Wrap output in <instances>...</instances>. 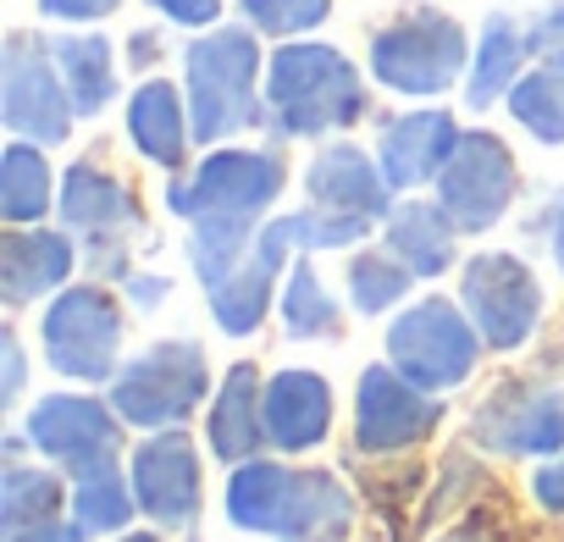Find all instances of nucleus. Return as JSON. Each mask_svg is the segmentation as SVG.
I'll return each instance as SVG.
<instances>
[{
    "mask_svg": "<svg viewBox=\"0 0 564 542\" xmlns=\"http://www.w3.org/2000/svg\"><path fill=\"white\" fill-rule=\"evenodd\" d=\"M205 393H210L205 349L194 338H161L133 360H122L106 399L133 432H161V426H183L205 404Z\"/></svg>",
    "mask_w": 564,
    "mask_h": 542,
    "instance_id": "6",
    "label": "nucleus"
},
{
    "mask_svg": "<svg viewBox=\"0 0 564 542\" xmlns=\"http://www.w3.org/2000/svg\"><path fill=\"white\" fill-rule=\"evenodd\" d=\"M51 56L67 78V95L78 106V122L100 117L111 100H117V56H111V40L106 34H56L51 40Z\"/></svg>",
    "mask_w": 564,
    "mask_h": 542,
    "instance_id": "26",
    "label": "nucleus"
},
{
    "mask_svg": "<svg viewBox=\"0 0 564 542\" xmlns=\"http://www.w3.org/2000/svg\"><path fill=\"white\" fill-rule=\"evenodd\" d=\"M525 62H531L525 23L509 18V12H487L481 34H476V51H470V73H465V111H492L498 100H509Z\"/></svg>",
    "mask_w": 564,
    "mask_h": 542,
    "instance_id": "24",
    "label": "nucleus"
},
{
    "mask_svg": "<svg viewBox=\"0 0 564 542\" xmlns=\"http://www.w3.org/2000/svg\"><path fill=\"white\" fill-rule=\"evenodd\" d=\"M360 67L322 40H282L265 56V128L276 139H327L366 117Z\"/></svg>",
    "mask_w": 564,
    "mask_h": 542,
    "instance_id": "3",
    "label": "nucleus"
},
{
    "mask_svg": "<svg viewBox=\"0 0 564 542\" xmlns=\"http://www.w3.org/2000/svg\"><path fill=\"white\" fill-rule=\"evenodd\" d=\"M276 311H282V327H289L294 338H311V344H322V338H338V333H344V311H338V300L327 294L322 271L311 265V254L289 260V278H282Z\"/></svg>",
    "mask_w": 564,
    "mask_h": 542,
    "instance_id": "29",
    "label": "nucleus"
},
{
    "mask_svg": "<svg viewBox=\"0 0 564 542\" xmlns=\"http://www.w3.org/2000/svg\"><path fill=\"white\" fill-rule=\"evenodd\" d=\"M122 415L117 404L106 399H89V393H45L23 432H29V448H40V459L62 465L67 476L89 470V465H106V459H122Z\"/></svg>",
    "mask_w": 564,
    "mask_h": 542,
    "instance_id": "14",
    "label": "nucleus"
},
{
    "mask_svg": "<svg viewBox=\"0 0 564 542\" xmlns=\"http://www.w3.org/2000/svg\"><path fill=\"white\" fill-rule=\"evenodd\" d=\"M122 7V0H40V18H51V23H106L111 12Z\"/></svg>",
    "mask_w": 564,
    "mask_h": 542,
    "instance_id": "39",
    "label": "nucleus"
},
{
    "mask_svg": "<svg viewBox=\"0 0 564 542\" xmlns=\"http://www.w3.org/2000/svg\"><path fill=\"white\" fill-rule=\"evenodd\" d=\"M437 199L459 221V232L498 227L509 216V205L520 199V166H514L509 144L492 128H465L437 177Z\"/></svg>",
    "mask_w": 564,
    "mask_h": 542,
    "instance_id": "12",
    "label": "nucleus"
},
{
    "mask_svg": "<svg viewBox=\"0 0 564 542\" xmlns=\"http://www.w3.org/2000/svg\"><path fill=\"white\" fill-rule=\"evenodd\" d=\"M260 73H265V51L249 23H221L183 45V95H188L194 144L216 150L249 128H265Z\"/></svg>",
    "mask_w": 564,
    "mask_h": 542,
    "instance_id": "4",
    "label": "nucleus"
},
{
    "mask_svg": "<svg viewBox=\"0 0 564 542\" xmlns=\"http://www.w3.org/2000/svg\"><path fill=\"white\" fill-rule=\"evenodd\" d=\"M78 265V249L67 232L56 227H12L0 238V294H7L12 311L45 300V294H62L67 278Z\"/></svg>",
    "mask_w": 564,
    "mask_h": 542,
    "instance_id": "20",
    "label": "nucleus"
},
{
    "mask_svg": "<svg viewBox=\"0 0 564 542\" xmlns=\"http://www.w3.org/2000/svg\"><path fill=\"white\" fill-rule=\"evenodd\" d=\"M265 437L276 454H311L333 437V382L322 371H276L265 377Z\"/></svg>",
    "mask_w": 564,
    "mask_h": 542,
    "instance_id": "19",
    "label": "nucleus"
},
{
    "mask_svg": "<svg viewBox=\"0 0 564 542\" xmlns=\"http://www.w3.org/2000/svg\"><path fill=\"white\" fill-rule=\"evenodd\" d=\"M558 271H564V265H558Z\"/></svg>",
    "mask_w": 564,
    "mask_h": 542,
    "instance_id": "45",
    "label": "nucleus"
},
{
    "mask_svg": "<svg viewBox=\"0 0 564 542\" xmlns=\"http://www.w3.org/2000/svg\"><path fill=\"white\" fill-rule=\"evenodd\" d=\"M481 349H487V344H481L476 322L465 316V305H454V300H443V294L404 305V311L393 316V327H388V366L404 371V377H410L415 388H426V393L459 388V382L476 371Z\"/></svg>",
    "mask_w": 564,
    "mask_h": 542,
    "instance_id": "7",
    "label": "nucleus"
},
{
    "mask_svg": "<svg viewBox=\"0 0 564 542\" xmlns=\"http://www.w3.org/2000/svg\"><path fill=\"white\" fill-rule=\"evenodd\" d=\"M0 117H7L12 139H34L45 150L73 139L78 106L51 56V40L23 34V29L7 34V51H0Z\"/></svg>",
    "mask_w": 564,
    "mask_h": 542,
    "instance_id": "8",
    "label": "nucleus"
},
{
    "mask_svg": "<svg viewBox=\"0 0 564 542\" xmlns=\"http://www.w3.org/2000/svg\"><path fill=\"white\" fill-rule=\"evenodd\" d=\"M117 542H166V536H155V531H128V536H117Z\"/></svg>",
    "mask_w": 564,
    "mask_h": 542,
    "instance_id": "44",
    "label": "nucleus"
},
{
    "mask_svg": "<svg viewBox=\"0 0 564 542\" xmlns=\"http://www.w3.org/2000/svg\"><path fill=\"white\" fill-rule=\"evenodd\" d=\"M89 531L78 520H40V525H23V531H7V542H84Z\"/></svg>",
    "mask_w": 564,
    "mask_h": 542,
    "instance_id": "41",
    "label": "nucleus"
},
{
    "mask_svg": "<svg viewBox=\"0 0 564 542\" xmlns=\"http://www.w3.org/2000/svg\"><path fill=\"white\" fill-rule=\"evenodd\" d=\"M382 243L415 271V278H443L454 265L459 221L443 210V199H399L382 221Z\"/></svg>",
    "mask_w": 564,
    "mask_h": 542,
    "instance_id": "25",
    "label": "nucleus"
},
{
    "mask_svg": "<svg viewBox=\"0 0 564 542\" xmlns=\"http://www.w3.org/2000/svg\"><path fill=\"white\" fill-rule=\"evenodd\" d=\"M128 476H133L139 514L155 520L161 531H188L199 520L205 481H199V454H194L183 426H161L144 443H133Z\"/></svg>",
    "mask_w": 564,
    "mask_h": 542,
    "instance_id": "16",
    "label": "nucleus"
},
{
    "mask_svg": "<svg viewBox=\"0 0 564 542\" xmlns=\"http://www.w3.org/2000/svg\"><path fill=\"white\" fill-rule=\"evenodd\" d=\"M133 509L139 498H133V476L122 470V459H106L73 476V520L89 536H117L133 520Z\"/></svg>",
    "mask_w": 564,
    "mask_h": 542,
    "instance_id": "28",
    "label": "nucleus"
},
{
    "mask_svg": "<svg viewBox=\"0 0 564 542\" xmlns=\"http://www.w3.org/2000/svg\"><path fill=\"white\" fill-rule=\"evenodd\" d=\"M305 199L322 210H344V216H366V221H388L393 210V183L382 172L377 155H366L360 144L338 139L322 144L305 166Z\"/></svg>",
    "mask_w": 564,
    "mask_h": 542,
    "instance_id": "17",
    "label": "nucleus"
},
{
    "mask_svg": "<svg viewBox=\"0 0 564 542\" xmlns=\"http://www.w3.org/2000/svg\"><path fill=\"white\" fill-rule=\"evenodd\" d=\"M282 188H289V161L276 150L232 144H216L188 177L166 183V210L188 221V265L205 294L243 265L254 232L265 227L260 216L276 205Z\"/></svg>",
    "mask_w": 564,
    "mask_h": 542,
    "instance_id": "1",
    "label": "nucleus"
},
{
    "mask_svg": "<svg viewBox=\"0 0 564 542\" xmlns=\"http://www.w3.org/2000/svg\"><path fill=\"white\" fill-rule=\"evenodd\" d=\"M155 62H161V34H155V29H139V34L128 40V67H133V73H150Z\"/></svg>",
    "mask_w": 564,
    "mask_h": 542,
    "instance_id": "43",
    "label": "nucleus"
},
{
    "mask_svg": "<svg viewBox=\"0 0 564 542\" xmlns=\"http://www.w3.org/2000/svg\"><path fill=\"white\" fill-rule=\"evenodd\" d=\"M51 371L73 382H111L122 371V305L106 294V283L62 289L40 322Z\"/></svg>",
    "mask_w": 564,
    "mask_h": 542,
    "instance_id": "10",
    "label": "nucleus"
},
{
    "mask_svg": "<svg viewBox=\"0 0 564 542\" xmlns=\"http://www.w3.org/2000/svg\"><path fill=\"white\" fill-rule=\"evenodd\" d=\"M525 45H531V62L564 51V0H547V7L525 23Z\"/></svg>",
    "mask_w": 564,
    "mask_h": 542,
    "instance_id": "36",
    "label": "nucleus"
},
{
    "mask_svg": "<svg viewBox=\"0 0 564 542\" xmlns=\"http://www.w3.org/2000/svg\"><path fill=\"white\" fill-rule=\"evenodd\" d=\"M503 106L536 144H564V51L542 56L531 73H520V84L509 89Z\"/></svg>",
    "mask_w": 564,
    "mask_h": 542,
    "instance_id": "30",
    "label": "nucleus"
},
{
    "mask_svg": "<svg viewBox=\"0 0 564 542\" xmlns=\"http://www.w3.org/2000/svg\"><path fill=\"white\" fill-rule=\"evenodd\" d=\"M238 12L260 40H305L333 18V0H238Z\"/></svg>",
    "mask_w": 564,
    "mask_h": 542,
    "instance_id": "34",
    "label": "nucleus"
},
{
    "mask_svg": "<svg viewBox=\"0 0 564 542\" xmlns=\"http://www.w3.org/2000/svg\"><path fill=\"white\" fill-rule=\"evenodd\" d=\"M459 133H465V128L454 122L448 106H443V111L426 106V111H404V117L382 122V133H377V161H382L393 194H410V188L437 183L443 166H448V155H454V144H459Z\"/></svg>",
    "mask_w": 564,
    "mask_h": 542,
    "instance_id": "18",
    "label": "nucleus"
},
{
    "mask_svg": "<svg viewBox=\"0 0 564 542\" xmlns=\"http://www.w3.org/2000/svg\"><path fill=\"white\" fill-rule=\"evenodd\" d=\"M344 283H349V305H355L360 316H382V311H393L399 300H410L415 271H410L388 243H382V249L360 243V249L349 254V265H344Z\"/></svg>",
    "mask_w": 564,
    "mask_h": 542,
    "instance_id": "31",
    "label": "nucleus"
},
{
    "mask_svg": "<svg viewBox=\"0 0 564 542\" xmlns=\"http://www.w3.org/2000/svg\"><path fill=\"white\" fill-rule=\"evenodd\" d=\"M0 366H7V377H0V393L18 399L23 393V344L12 333H0Z\"/></svg>",
    "mask_w": 564,
    "mask_h": 542,
    "instance_id": "42",
    "label": "nucleus"
},
{
    "mask_svg": "<svg viewBox=\"0 0 564 542\" xmlns=\"http://www.w3.org/2000/svg\"><path fill=\"white\" fill-rule=\"evenodd\" d=\"M51 205H56V177H51L45 144L12 139L0 150V216L12 227H34V221H45Z\"/></svg>",
    "mask_w": 564,
    "mask_h": 542,
    "instance_id": "27",
    "label": "nucleus"
},
{
    "mask_svg": "<svg viewBox=\"0 0 564 542\" xmlns=\"http://www.w3.org/2000/svg\"><path fill=\"white\" fill-rule=\"evenodd\" d=\"M56 210H62V227L84 238L89 265H95L100 283H111V278L128 283L133 278L128 232L139 227V194L117 172H106L100 161H73L67 177H62Z\"/></svg>",
    "mask_w": 564,
    "mask_h": 542,
    "instance_id": "9",
    "label": "nucleus"
},
{
    "mask_svg": "<svg viewBox=\"0 0 564 542\" xmlns=\"http://www.w3.org/2000/svg\"><path fill=\"white\" fill-rule=\"evenodd\" d=\"M73 492L62 487L56 470H34V465H7V476H0V520H7V531H23V525H40V520H56V509L67 503Z\"/></svg>",
    "mask_w": 564,
    "mask_h": 542,
    "instance_id": "32",
    "label": "nucleus"
},
{
    "mask_svg": "<svg viewBox=\"0 0 564 542\" xmlns=\"http://www.w3.org/2000/svg\"><path fill=\"white\" fill-rule=\"evenodd\" d=\"M265 227H271L282 243H289L294 254H322V249H355V243H366V232H371L377 221L305 205V210H289V216H271Z\"/></svg>",
    "mask_w": 564,
    "mask_h": 542,
    "instance_id": "33",
    "label": "nucleus"
},
{
    "mask_svg": "<svg viewBox=\"0 0 564 542\" xmlns=\"http://www.w3.org/2000/svg\"><path fill=\"white\" fill-rule=\"evenodd\" d=\"M520 227H525L531 243H547V254L564 265V188H547V194L531 205V216H525Z\"/></svg>",
    "mask_w": 564,
    "mask_h": 542,
    "instance_id": "35",
    "label": "nucleus"
},
{
    "mask_svg": "<svg viewBox=\"0 0 564 542\" xmlns=\"http://www.w3.org/2000/svg\"><path fill=\"white\" fill-rule=\"evenodd\" d=\"M128 139L144 161L183 172L188 144H194V122H188V95L166 78H144L128 100Z\"/></svg>",
    "mask_w": 564,
    "mask_h": 542,
    "instance_id": "23",
    "label": "nucleus"
},
{
    "mask_svg": "<svg viewBox=\"0 0 564 542\" xmlns=\"http://www.w3.org/2000/svg\"><path fill=\"white\" fill-rule=\"evenodd\" d=\"M227 520L276 542H349L355 492L333 470H294L276 459H243L227 476Z\"/></svg>",
    "mask_w": 564,
    "mask_h": 542,
    "instance_id": "2",
    "label": "nucleus"
},
{
    "mask_svg": "<svg viewBox=\"0 0 564 542\" xmlns=\"http://www.w3.org/2000/svg\"><path fill=\"white\" fill-rule=\"evenodd\" d=\"M144 7H155L177 29H216L221 23V0H144Z\"/></svg>",
    "mask_w": 564,
    "mask_h": 542,
    "instance_id": "38",
    "label": "nucleus"
},
{
    "mask_svg": "<svg viewBox=\"0 0 564 542\" xmlns=\"http://www.w3.org/2000/svg\"><path fill=\"white\" fill-rule=\"evenodd\" d=\"M443 426V399L415 388L404 371L366 366L355 388V448L360 454H404Z\"/></svg>",
    "mask_w": 564,
    "mask_h": 542,
    "instance_id": "15",
    "label": "nucleus"
},
{
    "mask_svg": "<svg viewBox=\"0 0 564 542\" xmlns=\"http://www.w3.org/2000/svg\"><path fill=\"white\" fill-rule=\"evenodd\" d=\"M289 260H294V249L260 227L254 243H249V254H243V265L232 271L227 283L210 289V316H216V327L232 333V338H249V333L265 322V311H271V289H276L282 271H289Z\"/></svg>",
    "mask_w": 564,
    "mask_h": 542,
    "instance_id": "22",
    "label": "nucleus"
},
{
    "mask_svg": "<svg viewBox=\"0 0 564 542\" xmlns=\"http://www.w3.org/2000/svg\"><path fill=\"white\" fill-rule=\"evenodd\" d=\"M470 34L454 12L443 7H404L393 12L366 51V67L382 89L410 95V100H432L448 95L454 84H465L470 73Z\"/></svg>",
    "mask_w": 564,
    "mask_h": 542,
    "instance_id": "5",
    "label": "nucleus"
},
{
    "mask_svg": "<svg viewBox=\"0 0 564 542\" xmlns=\"http://www.w3.org/2000/svg\"><path fill=\"white\" fill-rule=\"evenodd\" d=\"M531 498H536V509H542V514L564 520V448H558V454H547V459L531 470Z\"/></svg>",
    "mask_w": 564,
    "mask_h": 542,
    "instance_id": "37",
    "label": "nucleus"
},
{
    "mask_svg": "<svg viewBox=\"0 0 564 542\" xmlns=\"http://www.w3.org/2000/svg\"><path fill=\"white\" fill-rule=\"evenodd\" d=\"M459 305L476 322L487 349H520V344H531V333L542 322V283L520 254L481 249L459 271Z\"/></svg>",
    "mask_w": 564,
    "mask_h": 542,
    "instance_id": "11",
    "label": "nucleus"
},
{
    "mask_svg": "<svg viewBox=\"0 0 564 542\" xmlns=\"http://www.w3.org/2000/svg\"><path fill=\"white\" fill-rule=\"evenodd\" d=\"M122 289H128V300H133L139 311H161V300L172 294V278H161V271H133Z\"/></svg>",
    "mask_w": 564,
    "mask_h": 542,
    "instance_id": "40",
    "label": "nucleus"
},
{
    "mask_svg": "<svg viewBox=\"0 0 564 542\" xmlns=\"http://www.w3.org/2000/svg\"><path fill=\"white\" fill-rule=\"evenodd\" d=\"M205 443L221 465H243V459H260V448H271V437H265V382L249 360H238L221 377L210 415H205Z\"/></svg>",
    "mask_w": 564,
    "mask_h": 542,
    "instance_id": "21",
    "label": "nucleus"
},
{
    "mask_svg": "<svg viewBox=\"0 0 564 542\" xmlns=\"http://www.w3.org/2000/svg\"><path fill=\"white\" fill-rule=\"evenodd\" d=\"M470 437L487 454L503 459H547L564 448V388L547 382H498L476 415H470Z\"/></svg>",
    "mask_w": 564,
    "mask_h": 542,
    "instance_id": "13",
    "label": "nucleus"
}]
</instances>
